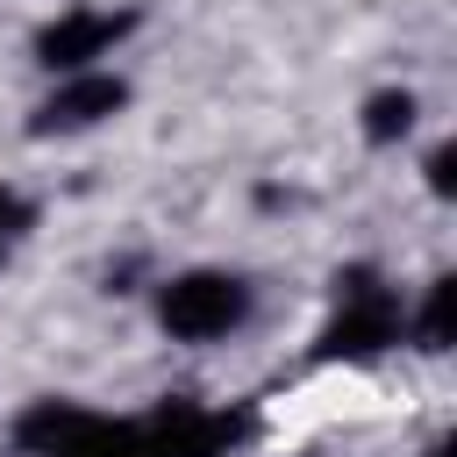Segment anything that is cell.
Instances as JSON below:
<instances>
[{
  "label": "cell",
  "mask_w": 457,
  "mask_h": 457,
  "mask_svg": "<svg viewBox=\"0 0 457 457\" xmlns=\"http://www.w3.org/2000/svg\"><path fill=\"white\" fill-rule=\"evenodd\" d=\"M157 321L179 343H214V336H228V328L250 321V286L236 271H179L157 293Z\"/></svg>",
  "instance_id": "cell-1"
},
{
  "label": "cell",
  "mask_w": 457,
  "mask_h": 457,
  "mask_svg": "<svg viewBox=\"0 0 457 457\" xmlns=\"http://www.w3.org/2000/svg\"><path fill=\"white\" fill-rule=\"evenodd\" d=\"M336 286H343V307H336V321L314 343L321 357H378L386 343H400V300L371 271H343Z\"/></svg>",
  "instance_id": "cell-2"
},
{
  "label": "cell",
  "mask_w": 457,
  "mask_h": 457,
  "mask_svg": "<svg viewBox=\"0 0 457 457\" xmlns=\"http://www.w3.org/2000/svg\"><path fill=\"white\" fill-rule=\"evenodd\" d=\"M136 29V14L121 7H71V14H57V21H43L36 29V64H50V71H86L93 57H107L121 36Z\"/></svg>",
  "instance_id": "cell-3"
},
{
  "label": "cell",
  "mask_w": 457,
  "mask_h": 457,
  "mask_svg": "<svg viewBox=\"0 0 457 457\" xmlns=\"http://www.w3.org/2000/svg\"><path fill=\"white\" fill-rule=\"evenodd\" d=\"M129 107V86L121 79H107V71H64V86L36 107V136H71V129H93V121H107V114H121Z\"/></svg>",
  "instance_id": "cell-4"
},
{
  "label": "cell",
  "mask_w": 457,
  "mask_h": 457,
  "mask_svg": "<svg viewBox=\"0 0 457 457\" xmlns=\"http://www.w3.org/2000/svg\"><path fill=\"white\" fill-rule=\"evenodd\" d=\"M407 129H414V93L386 86V93L364 100V143H400Z\"/></svg>",
  "instance_id": "cell-5"
},
{
  "label": "cell",
  "mask_w": 457,
  "mask_h": 457,
  "mask_svg": "<svg viewBox=\"0 0 457 457\" xmlns=\"http://www.w3.org/2000/svg\"><path fill=\"white\" fill-rule=\"evenodd\" d=\"M450 307H457V278H436L421 314H414V343L421 350H450Z\"/></svg>",
  "instance_id": "cell-6"
},
{
  "label": "cell",
  "mask_w": 457,
  "mask_h": 457,
  "mask_svg": "<svg viewBox=\"0 0 457 457\" xmlns=\"http://www.w3.org/2000/svg\"><path fill=\"white\" fill-rule=\"evenodd\" d=\"M428 193H436V200H450V193H457V150H450V143H443V150H428Z\"/></svg>",
  "instance_id": "cell-7"
},
{
  "label": "cell",
  "mask_w": 457,
  "mask_h": 457,
  "mask_svg": "<svg viewBox=\"0 0 457 457\" xmlns=\"http://www.w3.org/2000/svg\"><path fill=\"white\" fill-rule=\"evenodd\" d=\"M29 221H36V207H29L21 193H7V186H0V243H7V236H21Z\"/></svg>",
  "instance_id": "cell-8"
}]
</instances>
